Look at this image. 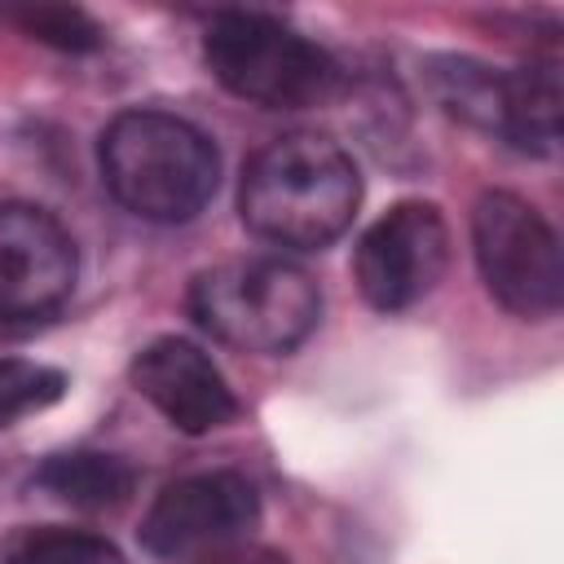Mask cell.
Here are the masks:
<instances>
[{"instance_id":"ba28073f","label":"cell","mask_w":564,"mask_h":564,"mask_svg":"<svg viewBox=\"0 0 564 564\" xmlns=\"http://www.w3.org/2000/svg\"><path fill=\"white\" fill-rule=\"evenodd\" d=\"M260 520V494L242 471H198L172 480L141 520V546L159 560L220 551Z\"/></svg>"},{"instance_id":"30bf717a","label":"cell","mask_w":564,"mask_h":564,"mask_svg":"<svg viewBox=\"0 0 564 564\" xmlns=\"http://www.w3.org/2000/svg\"><path fill=\"white\" fill-rule=\"evenodd\" d=\"M494 137L533 159H546L560 150V75H555V66L502 70V115H498Z\"/></svg>"},{"instance_id":"6da1fadb","label":"cell","mask_w":564,"mask_h":564,"mask_svg":"<svg viewBox=\"0 0 564 564\" xmlns=\"http://www.w3.org/2000/svg\"><path fill=\"white\" fill-rule=\"evenodd\" d=\"M361 172L352 154L317 132H286L260 145L238 181L242 225L286 251L330 247L357 216Z\"/></svg>"},{"instance_id":"277c9868","label":"cell","mask_w":564,"mask_h":564,"mask_svg":"<svg viewBox=\"0 0 564 564\" xmlns=\"http://www.w3.org/2000/svg\"><path fill=\"white\" fill-rule=\"evenodd\" d=\"M207 70L260 110H308L339 93V62L269 13H216L203 35Z\"/></svg>"},{"instance_id":"5bb4252c","label":"cell","mask_w":564,"mask_h":564,"mask_svg":"<svg viewBox=\"0 0 564 564\" xmlns=\"http://www.w3.org/2000/svg\"><path fill=\"white\" fill-rule=\"evenodd\" d=\"M66 397V375L44 361L0 357V432L26 414H40Z\"/></svg>"},{"instance_id":"8fae6325","label":"cell","mask_w":564,"mask_h":564,"mask_svg":"<svg viewBox=\"0 0 564 564\" xmlns=\"http://www.w3.org/2000/svg\"><path fill=\"white\" fill-rule=\"evenodd\" d=\"M35 489H44L48 498H57L75 511H106V507H119L132 498L137 471L119 454L70 449V454H53L35 467Z\"/></svg>"},{"instance_id":"52a82bcc","label":"cell","mask_w":564,"mask_h":564,"mask_svg":"<svg viewBox=\"0 0 564 564\" xmlns=\"http://www.w3.org/2000/svg\"><path fill=\"white\" fill-rule=\"evenodd\" d=\"M75 273V238L48 207L0 203V326L53 317L70 300Z\"/></svg>"},{"instance_id":"7c38bea8","label":"cell","mask_w":564,"mask_h":564,"mask_svg":"<svg viewBox=\"0 0 564 564\" xmlns=\"http://www.w3.org/2000/svg\"><path fill=\"white\" fill-rule=\"evenodd\" d=\"M427 84H432V97L445 106V115H454L489 137L498 132L502 70H489L485 62H471V57H432Z\"/></svg>"},{"instance_id":"9c48e42d","label":"cell","mask_w":564,"mask_h":564,"mask_svg":"<svg viewBox=\"0 0 564 564\" xmlns=\"http://www.w3.org/2000/svg\"><path fill=\"white\" fill-rule=\"evenodd\" d=\"M132 388L185 436L225 427L238 414V397L220 366L181 335H159L132 357Z\"/></svg>"},{"instance_id":"7a4b0ae2","label":"cell","mask_w":564,"mask_h":564,"mask_svg":"<svg viewBox=\"0 0 564 564\" xmlns=\"http://www.w3.org/2000/svg\"><path fill=\"white\" fill-rule=\"evenodd\" d=\"M97 163L115 203L154 225L194 220L220 181V154L212 137L167 110L115 115L101 132Z\"/></svg>"},{"instance_id":"4fadbf2b","label":"cell","mask_w":564,"mask_h":564,"mask_svg":"<svg viewBox=\"0 0 564 564\" xmlns=\"http://www.w3.org/2000/svg\"><path fill=\"white\" fill-rule=\"evenodd\" d=\"M4 564H123V555L101 533L44 524V529L18 533L4 551Z\"/></svg>"},{"instance_id":"9a60e30c","label":"cell","mask_w":564,"mask_h":564,"mask_svg":"<svg viewBox=\"0 0 564 564\" xmlns=\"http://www.w3.org/2000/svg\"><path fill=\"white\" fill-rule=\"evenodd\" d=\"M13 22L31 40L62 48V53H88L101 44V26L84 9H70V4H26V9H13Z\"/></svg>"},{"instance_id":"2e32d148","label":"cell","mask_w":564,"mask_h":564,"mask_svg":"<svg viewBox=\"0 0 564 564\" xmlns=\"http://www.w3.org/2000/svg\"><path fill=\"white\" fill-rule=\"evenodd\" d=\"M207 564H291V560L278 555V551H260V546H251V551H234V555H220V560H207Z\"/></svg>"},{"instance_id":"5b68a950","label":"cell","mask_w":564,"mask_h":564,"mask_svg":"<svg viewBox=\"0 0 564 564\" xmlns=\"http://www.w3.org/2000/svg\"><path fill=\"white\" fill-rule=\"evenodd\" d=\"M471 247L485 291L516 317H551L564 300V256L533 203L489 189L471 212Z\"/></svg>"},{"instance_id":"8992f818","label":"cell","mask_w":564,"mask_h":564,"mask_svg":"<svg viewBox=\"0 0 564 564\" xmlns=\"http://www.w3.org/2000/svg\"><path fill=\"white\" fill-rule=\"evenodd\" d=\"M449 269V225L441 207L405 198L388 207L352 251V278L370 308L401 313L427 300Z\"/></svg>"},{"instance_id":"3957f363","label":"cell","mask_w":564,"mask_h":564,"mask_svg":"<svg viewBox=\"0 0 564 564\" xmlns=\"http://www.w3.org/2000/svg\"><path fill=\"white\" fill-rule=\"evenodd\" d=\"M185 308L198 330L238 352H295L322 322V291L286 256H234L189 282Z\"/></svg>"}]
</instances>
